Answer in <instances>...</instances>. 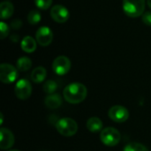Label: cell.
Masks as SVG:
<instances>
[{
    "label": "cell",
    "mask_w": 151,
    "mask_h": 151,
    "mask_svg": "<svg viewBox=\"0 0 151 151\" xmlns=\"http://www.w3.org/2000/svg\"><path fill=\"white\" fill-rule=\"evenodd\" d=\"M64 98L66 102L73 104H77L85 100L88 95V90L85 85L78 82L67 85L64 91Z\"/></svg>",
    "instance_id": "obj_1"
},
{
    "label": "cell",
    "mask_w": 151,
    "mask_h": 151,
    "mask_svg": "<svg viewBox=\"0 0 151 151\" xmlns=\"http://www.w3.org/2000/svg\"><path fill=\"white\" fill-rule=\"evenodd\" d=\"M146 0H123V11L130 18L142 16L145 10Z\"/></svg>",
    "instance_id": "obj_2"
},
{
    "label": "cell",
    "mask_w": 151,
    "mask_h": 151,
    "mask_svg": "<svg viewBox=\"0 0 151 151\" xmlns=\"http://www.w3.org/2000/svg\"><path fill=\"white\" fill-rule=\"evenodd\" d=\"M56 127L58 132L65 137H71L74 135L78 131V125L76 121L70 118H64L59 119L56 124Z\"/></svg>",
    "instance_id": "obj_3"
},
{
    "label": "cell",
    "mask_w": 151,
    "mask_h": 151,
    "mask_svg": "<svg viewBox=\"0 0 151 151\" xmlns=\"http://www.w3.org/2000/svg\"><path fill=\"white\" fill-rule=\"evenodd\" d=\"M100 139L102 142L109 147H113L119 144L121 140L120 133L114 127H106L101 131Z\"/></svg>",
    "instance_id": "obj_4"
},
{
    "label": "cell",
    "mask_w": 151,
    "mask_h": 151,
    "mask_svg": "<svg viewBox=\"0 0 151 151\" xmlns=\"http://www.w3.org/2000/svg\"><path fill=\"white\" fill-rule=\"evenodd\" d=\"M18 77L17 69L7 63H4L0 65V80L3 83L10 84L16 81Z\"/></svg>",
    "instance_id": "obj_5"
},
{
    "label": "cell",
    "mask_w": 151,
    "mask_h": 151,
    "mask_svg": "<svg viewBox=\"0 0 151 151\" xmlns=\"http://www.w3.org/2000/svg\"><path fill=\"white\" fill-rule=\"evenodd\" d=\"M71 61L65 56H59L56 58L52 63V69L58 75H65L71 69Z\"/></svg>",
    "instance_id": "obj_6"
},
{
    "label": "cell",
    "mask_w": 151,
    "mask_h": 151,
    "mask_svg": "<svg viewBox=\"0 0 151 151\" xmlns=\"http://www.w3.org/2000/svg\"><path fill=\"white\" fill-rule=\"evenodd\" d=\"M16 96L20 100H26L30 97L32 94V86L30 82L26 79L19 80L14 88Z\"/></svg>",
    "instance_id": "obj_7"
},
{
    "label": "cell",
    "mask_w": 151,
    "mask_h": 151,
    "mask_svg": "<svg viewBox=\"0 0 151 151\" xmlns=\"http://www.w3.org/2000/svg\"><path fill=\"white\" fill-rule=\"evenodd\" d=\"M35 40L41 46L46 47L50 45L53 40L52 30L47 26L40 27L35 33Z\"/></svg>",
    "instance_id": "obj_8"
},
{
    "label": "cell",
    "mask_w": 151,
    "mask_h": 151,
    "mask_svg": "<svg viewBox=\"0 0 151 151\" xmlns=\"http://www.w3.org/2000/svg\"><path fill=\"white\" fill-rule=\"evenodd\" d=\"M109 117L116 123H123L128 119L129 112L124 106L115 105L109 110Z\"/></svg>",
    "instance_id": "obj_9"
},
{
    "label": "cell",
    "mask_w": 151,
    "mask_h": 151,
    "mask_svg": "<svg viewBox=\"0 0 151 151\" xmlns=\"http://www.w3.org/2000/svg\"><path fill=\"white\" fill-rule=\"evenodd\" d=\"M50 16L54 21L58 23H65L70 17L69 11L66 7L61 4H56L50 9Z\"/></svg>",
    "instance_id": "obj_10"
},
{
    "label": "cell",
    "mask_w": 151,
    "mask_h": 151,
    "mask_svg": "<svg viewBox=\"0 0 151 151\" xmlns=\"http://www.w3.org/2000/svg\"><path fill=\"white\" fill-rule=\"evenodd\" d=\"M15 139L13 134L7 128H1L0 130V149L3 150H8L14 144Z\"/></svg>",
    "instance_id": "obj_11"
},
{
    "label": "cell",
    "mask_w": 151,
    "mask_h": 151,
    "mask_svg": "<svg viewBox=\"0 0 151 151\" xmlns=\"http://www.w3.org/2000/svg\"><path fill=\"white\" fill-rule=\"evenodd\" d=\"M36 41L31 36H25L20 42V47L23 51L32 53L36 50Z\"/></svg>",
    "instance_id": "obj_12"
},
{
    "label": "cell",
    "mask_w": 151,
    "mask_h": 151,
    "mask_svg": "<svg viewBox=\"0 0 151 151\" xmlns=\"http://www.w3.org/2000/svg\"><path fill=\"white\" fill-rule=\"evenodd\" d=\"M14 6L11 2L4 1L0 4V16L2 19H7L12 16Z\"/></svg>",
    "instance_id": "obj_13"
},
{
    "label": "cell",
    "mask_w": 151,
    "mask_h": 151,
    "mask_svg": "<svg viewBox=\"0 0 151 151\" xmlns=\"http://www.w3.org/2000/svg\"><path fill=\"white\" fill-rule=\"evenodd\" d=\"M44 104H45V105H46L47 108L51 109V110H54V109L58 108L61 105V104H62V98L58 94H51V95H49L45 98Z\"/></svg>",
    "instance_id": "obj_14"
},
{
    "label": "cell",
    "mask_w": 151,
    "mask_h": 151,
    "mask_svg": "<svg viewBox=\"0 0 151 151\" xmlns=\"http://www.w3.org/2000/svg\"><path fill=\"white\" fill-rule=\"evenodd\" d=\"M87 128L89 132L98 133L103 130V122L97 117H92L87 121Z\"/></svg>",
    "instance_id": "obj_15"
},
{
    "label": "cell",
    "mask_w": 151,
    "mask_h": 151,
    "mask_svg": "<svg viewBox=\"0 0 151 151\" xmlns=\"http://www.w3.org/2000/svg\"><path fill=\"white\" fill-rule=\"evenodd\" d=\"M47 75V71L42 66H38L35 68L31 73V80L35 83H41L42 82Z\"/></svg>",
    "instance_id": "obj_16"
},
{
    "label": "cell",
    "mask_w": 151,
    "mask_h": 151,
    "mask_svg": "<svg viewBox=\"0 0 151 151\" xmlns=\"http://www.w3.org/2000/svg\"><path fill=\"white\" fill-rule=\"evenodd\" d=\"M17 69L20 72H27L28 71L32 66V61L30 58L27 57H21L17 60L16 63Z\"/></svg>",
    "instance_id": "obj_17"
},
{
    "label": "cell",
    "mask_w": 151,
    "mask_h": 151,
    "mask_svg": "<svg viewBox=\"0 0 151 151\" xmlns=\"http://www.w3.org/2000/svg\"><path fill=\"white\" fill-rule=\"evenodd\" d=\"M41 19H42V15H41L40 12L37 10H32L27 14V21L31 25L38 24L41 21Z\"/></svg>",
    "instance_id": "obj_18"
},
{
    "label": "cell",
    "mask_w": 151,
    "mask_h": 151,
    "mask_svg": "<svg viewBox=\"0 0 151 151\" xmlns=\"http://www.w3.org/2000/svg\"><path fill=\"white\" fill-rule=\"evenodd\" d=\"M42 88H43V91H44L46 94L51 95V94H54V92L57 90V88H58V84H57L56 81H52V80H50V81H47L44 83Z\"/></svg>",
    "instance_id": "obj_19"
},
{
    "label": "cell",
    "mask_w": 151,
    "mask_h": 151,
    "mask_svg": "<svg viewBox=\"0 0 151 151\" xmlns=\"http://www.w3.org/2000/svg\"><path fill=\"white\" fill-rule=\"evenodd\" d=\"M124 151H149V150L141 143H129L125 147Z\"/></svg>",
    "instance_id": "obj_20"
},
{
    "label": "cell",
    "mask_w": 151,
    "mask_h": 151,
    "mask_svg": "<svg viewBox=\"0 0 151 151\" xmlns=\"http://www.w3.org/2000/svg\"><path fill=\"white\" fill-rule=\"evenodd\" d=\"M35 5L41 10H47L51 6L52 0H35Z\"/></svg>",
    "instance_id": "obj_21"
},
{
    "label": "cell",
    "mask_w": 151,
    "mask_h": 151,
    "mask_svg": "<svg viewBox=\"0 0 151 151\" xmlns=\"http://www.w3.org/2000/svg\"><path fill=\"white\" fill-rule=\"evenodd\" d=\"M9 32H10L9 26L5 22L2 21L0 23V38L4 39L5 37H7L8 35H9Z\"/></svg>",
    "instance_id": "obj_22"
},
{
    "label": "cell",
    "mask_w": 151,
    "mask_h": 151,
    "mask_svg": "<svg viewBox=\"0 0 151 151\" xmlns=\"http://www.w3.org/2000/svg\"><path fill=\"white\" fill-rule=\"evenodd\" d=\"M142 22L149 26L151 27V12H146L142 14Z\"/></svg>",
    "instance_id": "obj_23"
},
{
    "label": "cell",
    "mask_w": 151,
    "mask_h": 151,
    "mask_svg": "<svg viewBox=\"0 0 151 151\" xmlns=\"http://www.w3.org/2000/svg\"><path fill=\"white\" fill-rule=\"evenodd\" d=\"M22 26V22L19 19H15L14 21L12 22V27L14 29H19Z\"/></svg>",
    "instance_id": "obj_24"
},
{
    "label": "cell",
    "mask_w": 151,
    "mask_h": 151,
    "mask_svg": "<svg viewBox=\"0 0 151 151\" xmlns=\"http://www.w3.org/2000/svg\"><path fill=\"white\" fill-rule=\"evenodd\" d=\"M147 4H148L149 7L151 9V0H147Z\"/></svg>",
    "instance_id": "obj_25"
},
{
    "label": "cell",
    "mask_w": 151,
    "mask_h": 151,
    "mask_svg": "<svg viewBox=\"0 0 151 151\" xmlns=\"http://www.w3.org/2000/svg\"><path fill=\"white\" fill-rule=\"evenodd\" d=\"M9 151H19V150H9Z\"/></svg>",
    "instance_id": "obj_26"
}]
</instances>
